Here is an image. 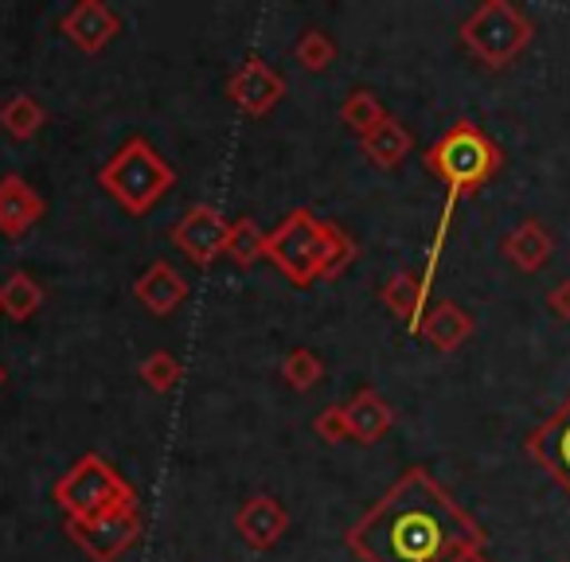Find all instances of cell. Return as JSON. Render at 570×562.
<instances>
[{"mask_svg": "<svg viewBox=\"0 0 570 562\" xmlns=\"http://www.w3.org/2000/svg\"><path fill=\"white\" fill-rule=\"evenodd\" d=\"M51 500H56V507L63 512V520H90V515L106 512V507L137 500V492L106 457L82 453V457L56 481Z\"/></svg>", "mask_w": 570, "mask_h": 562, "instance_id": "8992f818", "label": "cell"}, {"mask_svg": "<svg viewBox=\"0 0 570 562\" xmlns=\"http://www.w3.org/2000/svg\"><path fill=\"white\" fill-rule=\"evenodd\" d=\"M223 90H227V98L235 102L238 114H246V118H266V114L285 98V79L266 63V59L250 56L227 75Z\"/></svg>", "mask_w": 570, "mask_h": 562, "instance_id": "9c48e42d", "label": "cell"}, {"mask_svg": "<svg viewBox=\"0 0 570 562\" xmlns=\"http://www.w3.org/2000/svg\"><path fill=\"white\" fill-rule=\"evenodd\" d=\"M473 333H476L473 313H465L458 302H434L419 325V336L438 352H458L461 344L473 341Z\"/></svg>", "mask_w": 570, "mask_h": 562, "instance_id": "e0dca14e", "label": "cell"}, {"mask_svg": "<svg viewBox=\"0 0 570 562\" xmlns=\"http://www.w3.org/2000/svg\"><path fill=\"white\" fill-rule=\"evenodd\" d=\"M134 297L153 313V317H173V313L188 302V277H184L168 258H157L134 282Z\"/></svg>", "mask_w": 570, "mask_h": 562, "instance_id": "5bb4252c", "label": "cell"}, {"mask_svg": "<svg viewBox=\"0 0 570 562\" xmlns=\"http://www.w3.org/2000/svg\"><path fill=\"white\" fill-rule=\"evenodd\" d=\"M48 126V110H43L40 98H32L28 90H17L0 102V129L12 137V141H32L40 129Z\"/></svg>", "mask_w": 570, "mask_h": 562, "instance_id": "44dd1931", "label": "cell"}, {"mask_svg": "<svg viewBox=\"0 0 570 562\" xmlns=\"http://www.w3.org/2000/svg\"><path fill=\"white\" fill-rule=\"evenodd\" d=\"M360 149H364V157L372 160L380 172H395V168L414 152V134L406 121H399L387 114L383 126H375L367 137H360Z\"/></svg>", "mask_w": 570, "mask_h": 562, "instance_id": "d6986e66", "label": "cell"}, {"mask_svg": "<svg viewBox=\"0 0 570 562\" xmlns=\"http://www.w3.org/2000/svg\"><path fill=\"white\" fill-rule=\"evenodd\" d=\"M235 531L250 551H274L289 531V512L274 492H250L235 512Z\"/></svg>", "mask_w": 570, "mask_h": 562, "instance_id": "8fae6325", "label": "cell"}, {"mask_svg": "<svg viewBox=\"0 0 570 562\" xmlns=\"http://www.w3.org/2000/svg\"><path fill=\"white\" fill-rule=\"evenodd\" d=\"M4 379H9V375H4V367H0V387H4Z\"/></svg>", "mask_w": 570, "mask_h": 562, "instance_id": "f546056e", "label": "cell"}, {"mask_svg": "<svg viewBox=\"0 0 570 562\" xmlns=\"http://www.w3.org/2000/svg\"><path fill=\"white\" fill-rule=\"evenodd\" d=\"M282 379H285V387H294L297 395H305V391H313L321 379H325V359H321L313 348H305V344H297L294 352H285Z\"/></svg>", "mask_w": 570, "mask_h": 562, "instance_id": "cb8c5ba5", "label": "cell"}, {"mask_svg": "<svg viewBox=\"0 0 570 562\" xmlns=\"http://www.w3.org/2000/svg\"><path fill=\"white\" fill-rule=\"evenodd\" d=\"M227 258L243 269H250L254 262H262L266 258V230H262L254 219H235L227 227Z\"/></svg>", "mask_w": 570, "mask_h": 562, "instance_id": "603a6c76", "label": "cell"}, {"mask_svg": "<svg viewBox=\"0 0 570 562\" xmlns=\"http://www.w3.org/2000/svg\"><path fill=\"white\" fill-rule=\"evenodd\" d=\"M523 453L570 496V395L554 406L551 418L523 437Z\"/></svg>", "mask_w": 570, "mask_h": 562, "instance_id": "30bf717a", "label": "cell"}, {"mask_svg": "<svg viewBox=\"0 0 570 562\" xmlns=\"http://www.w3.org/2000/svg\"><path fill=\"white\" fill-rule=\"evenodd\" d=\"M500 250H504V258L512 262L520 274H539V269L551 262L554 238L539 219H523V223H515V227L508 230L504 243H500Z\"/></svg>", "mask_w": 570, "mask_h": 562, "instance_id": "ac0fdd59", "label": "cell"}, {"mask_svg": "<svg viewBox=\"0 0 570 562\" xmlns=\"http://www.w3.org/2000/svg\"><path fill=\"white\" fill-rule=\"evenodd\" d=\"M63 531L90 562H118L129 546H137L145 520L137 500H126V504L106 507V512L90 515V520H63Z\"/></svg>", "mask_w": 570, "mask_h": 562, "instance_id": "52a82bcc", "label": "cell"}, {"mask_svg": "<svg viewBox=\"0 0 570 562\" xmlns=\"http://www.w3.org/2000/svg\"><path fill=\"white\" fill-rule=\"evenodd\" d=\"M489 531L453 500L430 469L411 465L344 531L360 562H450L458 551H484Z\"/></svg>", "mask_w": 570, "mask_h": 562, "instance_id": "6da1fadb", "label": "cell"}, {"mask_svg": "<svg viewBox=\"0 0 570 562\" xmlns=\"http://www.w3.org/2000/svg\"><path fill=\"white\" fill-rule=\"evenodd\" d=\"M137 375H141V383L149 391H157V395H168V391L180 387L184 367H180V359H176L168 348H157V352H149L141 364H137Z\"/></svg>", "mask_w": 570, "mask_h": 562, "instance_id": "484cf974", "label": "cell"}, {"mask_svg": "<svg viewBox=\"0 0 570 562\" xmlns=\"http://www.w3.org/2000/svg\"><path fill=\"white\" fill-rule=\"evenodd\" d=\"M383 121H387V106L380 102V95H375V90L356 87L341 102V126L352 129L356 137H367L375 126H383Z\"/></svg>", "mask_w": 570, "mask_h": 562, "instance_id": "7402d4cb", "label": "cell"}, {"mask_svg": "<svg viewBox=\"0 0 570 562\" xmlns=\"http://www.w3.org/2000/svg\"><path fill=\"white\" fill-rule=\"evenodd\" d=\"M426 172L434 180H442L445 188V207H442V223H438V235H434V246H430V262L422 274L434 277L438 269V254H442V243H445V230H450V219L458 211V204L473 191H481L492 176L504 168V149L484 134L481 126H473L469 118L453 121L442 137L426 149L422 157Z\"/></svg>", "mask_w": 570, "mask_h": 562, "instance_id": "3957f363", "label": "cell"}, {"mask_svg": "<svg viewBox=\"0 0 570 562\" xmlns=\"http://www.w3.org/2000/svg\"><path fill=\"white\" fill-rule=\"evenodd\" d=\"M40 309H43V286L28 269H12V274L0 282V313L9 321H17V325H24V321H32Z\"/></svg>", "mask_w": 570, "mask_h": 562, "instance_id": "ffe728a7", "label": "cell"}, {"mask_svg": "<svg viewBox=\"0 0 570 562\" xmlns=\"http://www.w3.org/2000/svg\"><path fill=\"white\" fill-rule=\"evenodd\" d=\"M227 227H230V223L223 219L219 207H212V204H191L188 211H184L180 219L173 223L168 238H173V246L196 269H212L215 262H219L223 254H227Z\"/></svg>", "mask_w": 570, "mask_h": 562, "instance_id": "ba28073f", "label": "cell"}, {"mask_svg": "<svg viewBox=\"0 0 570 562\" xmlns=\"http://www.w3.org/2000/svg\"><path fill=\"white\" fill-rule=\"evenodd\" d=\"M294 59L305 67L309 75H321L336 63V40L325 32V28H305L294 43Z\"/></svg>", "mask_w": 570, "mask_h": 562, "instance_id": "d4e9b609", "label": "cell"}, {"mask_svg": "<svg viewBox=\"0 0 570 562\" xmlns=\"http://www.w3.org/2000/svg\"><path fill=\"white\" fill-rule=\"evenodd\" d=\"M98 188H106V196L121 211L149 215L160 204V196L176 188V168L137 134L98 168Z\"/></svg>", "mask_w": 570, "mask_h": 562, "instance_id": "277c9868", "label": "cell"}, {"mask_svg": "<svg viewBox=\"0 0 570 562\" xmlns=\"http://www.w3.org/2000/svg\"><path fill=\"white\" fill-rule=\"evenodd\" d=\"M461 48L489 71H504L512 67L523 51L535 40V24L528 12L515 9L512 0H484L461 20Z\"/></svg>", "mask_w": 570, "mask_h": 562, "instance_id": "5b68a950", "label": "cell"}, {"mask_svg": "<svg viewBox=\"0 0 570 562\" xmlns=\"http://www.w3.org/2000/svg\"><path fill=\"white\" fill-rule=\"evenodd\" d=\"M547 313L559 321H570V277H562L559 286L547 289Z\"/></svg>", "mask_w": 570, "mask_h": 562, "instance_id": "83f0119b", "label": "cell"}, {"mask_svg": "<svg viewBox=\"0 0 570 562\" xmlns=\"http://www.w3.org/2000/svg\"><path fill=\"white\" fill-rule=\"evenodd\" d=\"M380 302L387 305V313H395L406 325V333L419 336V325L430 309V277L426 274H411V269H395V274L383 282Z\"/></svg>", "mask_w": 570, "mask_h": 562, "instance_id": "9a60e30c", "label": "cell"}, {"mask_svg": "<svg viewBox=\"0 0 570 562\" xmlns=\"http://www.w3.org/2000/svg\"><path fill=\"white\" fill-rule=\"evenodd\" d=\"M344 414H348L352 442H360V445L383 442V437L395 430V406H391L375 387H360L356 395L344 403Z\"/></svg>", "mask_w": 570, "mask_h": 562, "instance_id": "2e32d148", "label": "cell"}, {"mask_svg": "<svg viewBox=\"0 0 570 562\" xmlns=\"http://www.w3.org/2000/svg\"><path fill=\"white\" fill-rule=\"evenodd\" d=\"M59 32H63L82 56H98V51H106L118 40L121 17L110 4H102V0H79L75 9H67L63 17H59Z\"/></svg>", "mask_w": 570, "mask_h": 562, "instance_id": "7c38bea8", "label": "cell"}, {"mask_svg": "<svg viewBox=\"0 0 570 562\" xmlns=\"http://www.w3.org/2000/svg\"><path fill=\"white\" fill-rule=\"evenodd\" d=\"M48 215V199L32 188L20 172L0 176V235L17 243Z\"/></svg>", "mask_w": 570, "mask_h": 562, "instance_id": "4fadbf2b", "label": "cell"}, {"mask_svg": "<svg viewBox=\"0 0 570 562\" xmlns=\"http://www.w3.org/2000/svg\"><path fill=\"white\" fill-rule=\"evenodd\" d=\"M450 562H492V559H489L484 551H458Z\"/></svg>", "mask_w": 570, "mask_h": 562, "instance_id": "f1b7e54d", "label": "cell"}, {"mask_svg": "<svg viewBox=\"0 0 570 562\" xmlns=\"http://www.w3.org/2000/svg\"><path fill=\"white\" fill-rule=\"evenodd\" d=\"M360 258V243L344 227L317 219L309 207H294L274 230H266V262L285 274L294 289L341 277Z\"/></svg>", "mask_w": 570, "mask_h": 562, "instance_id": "7a4b0ae2", "label": "cell"}, {"mask_svg": "<svg viewBox=\"0 0 570 562\" xmlns=\"http://www.w3.org/2000/svg\"><path fill=\"white\" fill-rule=\"evenodd\" d=\"M313 434L321 437L325 445H341L348 442V414H344V403H333L313 418Z\"/></svg>", "mask_w": 570, "mask_h": 562, "instance_id": "4316f807", "label": "cell"}]
</instances>
